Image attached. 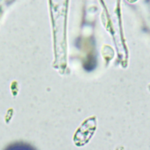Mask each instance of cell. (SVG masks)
I'll list each match as a JSON object with an SVG mask.
<instances>
[{
  "label": "cell",
  "instance_id": "1",
  "mask_svg": "<svg viewBox=\"0 0 150 150\" xmlns=\"http://www.w3.org/2000/svg\"><path fill=\"white\" fill-rule=\"evenodd\" d=\"M9 149H16V150H28V149H32V148L28 145L19 144H14L12 145L11 146L9 147Z\"/></svg>",
  "mask_w": 150,
  "mask_h": 150
}]
</instances>
